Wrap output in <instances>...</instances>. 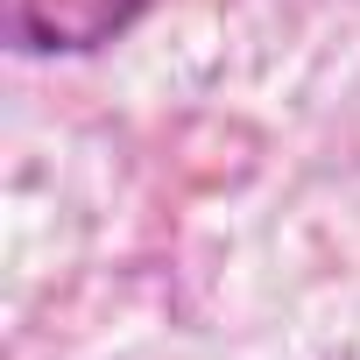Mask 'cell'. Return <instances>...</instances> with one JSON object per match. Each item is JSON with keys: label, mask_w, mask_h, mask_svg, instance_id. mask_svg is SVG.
Returning a JSON list of instances; mask_svg holds the SVG:
<instances>
[{"label": "cell", "mask_w": 360, "mask_h": 360, "mask_svg": "<svg viewBox=\"0 0 360 360\" xmlns=\"http://www.w3.org/2000/svg\"><path fill=\"white\" fill-rule=\"evenodd\" d=\"M148 8L155 0H0V43L15 57H92Z\"/></svg>", "instance_id": "cell-1"}]
</instances>
